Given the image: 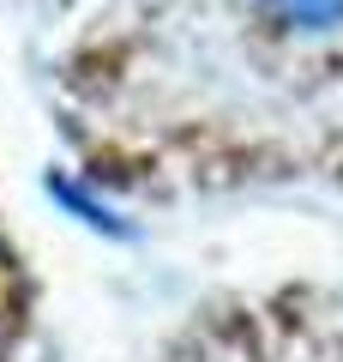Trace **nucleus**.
Wrapping results in <instances>:
<instances>
[{
    "label": "nucleus",
    "instance_id": "obj_2",
    "mask_svg": "<svg viewBox=\"0 0 343 362\" xmlns=\"http://www.w3.org/2000/svg\"><path fill=\"white\" fill-rule=\"evenodd\" d=\"M49 194H54V199H61V206H73V211H78V218H85V223H90V230H102V235H133V230H127V223L114 218V211H109V206H102V199H90V194H85V187H78V181H54Z\"/></svg>",
    "mask_w": 343,
    "mask_h": 362
},
{
    "label": "nucleus",
    "instance_id": "obj_1",
    "mask_svg": "<svg viewBox=\"0 0 343 362\" xmlns=\"http://www.w3.org/2000/svg\"><path fill=\"white\" fill-rule=\"evenodd\" d=\"M265 13H277L289 30H331L343 25V0H259Z\"/></svg>",
    "mask_w": 343,
    "mask_h": 362
}]
</instances>
